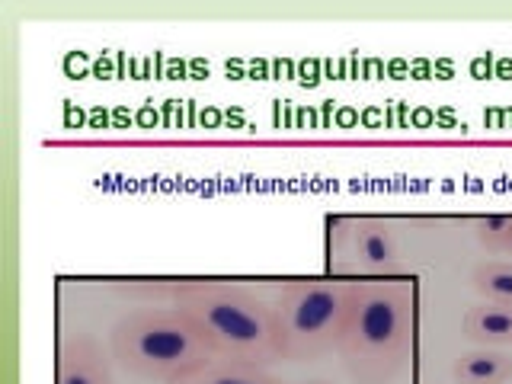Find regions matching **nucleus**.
<instances>
[{"label": "nucleus", "mask_w": 512, "mask_h": 384, "mask_svg": "<svg viewBox=\"0 0 512 384\" xmlns=\"http://www.w3.org/2000/svg\"><path fill=\"white\" fill-rule=\"evenodd\" d=\"M416 295L413 285H359L356 304L340 336L346 375L356 384H391L413 352Z\"/></svg>", "instance_id": "1"}, {"label": "nucleus", "mask_w": 512, "mask_h": 384, "mask_svg": "<svg viewBox=\"0 0 512 384\" xmlns=\"http://www.w3.org/2000/svg\"><path fill=\"white\" fill-rule=\"evenodd\" d=\"M173 308L189 314L212 340L221 359L269 368L282 362V327L276 304L228 282H183L173 288Z\"/></svg>", "instance_id": "2"}, {"label": "nucleus", "mask_w": 512, "mask_h": 384, "mask_svg": "<svg viewBox=\"0 0 512 384\" xmlns=\"http://www.w3.org/2000/svg\"><path fill=\"white\" fill-rule=\"evenodd\" d=\"M109 349L125 372L160 384H173L221 359L202 327L180 308L125 314L109 330Z\"/></svg>", "instance_id": "3"}, {"label": "nucleus", "mask_w": 512, "mask_h": 384, "mask_svg": "<svg viewBox=\"0 0 512 384\" xmlns=\"http://www.w3.org/2000/svg\"><path fill=\"white\" fill-rule=\"evenodd\" d=\"M362 282H292L276 298L282 362H314L340 346Z\"/></svg>", "instance_id": "4"}, {"label": "nucleus", "mask_w": 512, "mask_h": 384, "mask_svg": "<svg viewBox=\"0 0 512 384\" xmlns=\"http://www.w3.org/2000/svg\"><path fill=\"white\" fill-rule=\"evenodd\" d=\"M349 256L352 269L365 276H391L404 266L391 224L381 218H356L349 224Z\"/></svg>", "instance_id": "5"}, {"label": "nucleus", "mask_w": 512, "mask_h": 384, "mask_svg": "<svg viewBox=\"0 0 512 384\" xmlns=\"http://www.w3.org/2000/svg\"><path fill=\"white\" fill-rule=\"evenodd\" d=\"M58 384H112L109 359L90 333L74 330L58 346Z\"/></svg>", "instance_id": "6"}, {"label": "nucleus", "mask_w": 512, "mask_h": 384, "mask_svg": "<svg viewBox=\"0 0 512 384\" xmlns=\"http://www.w3.org/2000/svg\"><path fill=\"white\" fill-rule=\"evenodd\" d=\"M464 333L480 346H512V308L480 301L464 314Z\"/></svg>", "instance_id": "7"}, {"label": "nucleus", "mask_w": 512, "mask_h": 384, "mask_svg": "<svg viewBox=\"0 0 512 384\" xmlns=\"http://www.w3.org/2000/svg\"><path fill=\"white\" fill-rule=\"evenodd\" d=\"M452 378L455 384H503L512 378V359L487 346L474 352H461L452 365Z\"/></svg>", "instance_id": "8"}, {"label": "nucleus", "mask_w": 512, "mask_h": 384, "mask_svg": "<svg viewBox=\"0 0 512 384\" xmlns=\"http://www.w3.org/2000/svg\"><path fill=\"white\" fill-rule=\"evenodd\" d=\"M173 384H285L279 375H272L269 368L260 365H247V362H228V359H218L212 365L199 368Z\"/></svg>", "instance_id": "9"}, {"label": "nucleus", "mask_w": 512, "mask_h": 384, "mask_svg": "<svg viewBox=\"0 0 512 384\" xmlns=\"http://www.w3.org/2000/svg\"><path fill=\"white\" fill-rule=\"evenodd\" d=\"M471 288L490 304H506V308H512V263L506 260L477 263L471 269Z\"/></svg>", "instance_id": "10"}, {"label": "nucleus", "mask_w": 512, "mask_h": 384, "mask_svg": "<svg viewBox=\"0 0 512 384\" xmlns=\"http://www.w3.org/2000/svg\"><path fill=\"white\" fill-rule=\"evenodd\" d=\"M474 234L480 240V247H487L493 253H506L512 240V215H487L474 221Z\"/></svg>", "instance_id": "11"}, {"label": "nucleus", "mask_w": 512, "mask_h": 384, "mask_svg": "<svg viewBox=\"0 0 512 384\" xmlns=\"http://www.w3.org/2000/svg\"><path fill=\"white\" fill-rule=\"evenodd\" d=\"M304 384H330V381H304Z\"/></svg>", "instance_id": "12"}, {"label": "nucleus", "mask_w": 512, "mask_h": 384, "mask_svg": "<svg viewBox=\"0 0 512 384\" xmlns=\"http://www.w3.org/2000/svg\"><path fill=\"white\" fill-rule=\"evenodd\" d=\"M506 253H512V240H509V250H506Z\"/></svg>", "instance_id": "13"}]
</instances>
